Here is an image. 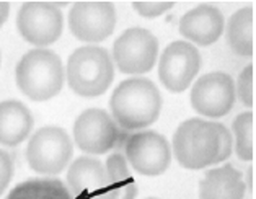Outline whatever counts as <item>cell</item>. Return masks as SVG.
Instances as JSON below:
<instances>
[{
	"instance_id": "cell-8",
	"label": "cell",
	"mask_w": 256,
	"mask_h": 199,
	"mask_svg": "<svg viewBox=\"0 0 256 199\" xmlns=\"http://www.w3.org/2000/svg\"><path fill=\"white\" fill-rule=\"evenodd\" d=\"M124 154L128 164L144 176H158L172 164L170 144L155 130H142L129 136L124 142Z\"/></svg>"
},
{
	"instance_id": "cell-1",
	"label": "cell",
	"mask_w": 256,
	"mask_h": 199,
	"mask_svg": "<svg viewBox=\"0 0 256 199\" xmlns=\"http://www.w3.org/2000/svg\"><path fill=\"white\" fill-rule=\"evenodd\" d=\"M114 122L124 130L144 129L158 120L162 95L152 80L128 78L116 86L110 100Z\"/></svg>"
},
{
	"instance_id": "cell-23",
	"label": "cell",
	"mask_w": 256,
	"mask_h": 199,
	"mask_svg": "<svg viewBox=\"0 0 256 199\" xmlns=\"http://www.w3.org/2000/svg\"><path fill=\"white\" fill-rule=\"evenodd\" d=\"M217 132H218V155L216 164H220V162L227 160L234 150V139L230 130L224 126V124L217 122Z\"/></svg>"
},
{
	"instance_id": "cell-28",
	"label": "cell",
	"mask_w": 256,
	"mask_h": 199,
	"mask_svg": "<svg viewBox=\"0 0 256 199\" xmlns=\"http://www.w3.org/2000/svg\"><path fill=\"white\" fill-rule=\"evenodd\" d=\"M0 59H2V58H0Z\"/></svg>"
},
{
	"instance_id": "cell-16",
	"label": "cell",
	"mask_w": 256,
	"mask_h": 199,
	"mask_svg": "<svg viewBox=\"0 0 256 199\" xmlns=\"http://www.w3.org/2000/svg\"><path fill=\"white\" fill-rule=\"evenodd\" d=\"M33 116L22 102L5 100L0 103V144L15 147L28 138Z\"/></svg>"
},
{
	"instance_id": "cell-26",
	"label": "cell",
	"mask_w": 256,
	"mask_h": 199,
	"mask_svg": "<svg viewBox=\"0 0 256 199\" xmlns=\"http://www.w3.org/2000/svg\"><path fill=\"white\" fill-rule=\"evenodd\" d=\"M248 184H250V190L253 191V168H250V180H248Z\"/></svg>"
},
{
	"instance_id": "cell-19",
	"label": "cell",
	"mask_w": 256,
	"mask_h": 199,
	"mask_svg": "<svg viewBox=\"0 0 256 199\" xmlns=\"http://www.w3.org/2000/svg\"><path fill=\"white\" fill-rule=\"evenodd\" d=\"M7 199H74L60 180L34 178L26 180L10 191Z\"/></svg>"
},
{
	"instance_id": "cell-27",
	"label": "cell",
	"mask_w": 256,
	"mask_h": 199,
	"mask_svg": "<svg viewBox=\"0 0 256 199\" xmlns=\"http://www.w3.org/2000/svg\"><path fill=\"white\" fill-rule=\"evenodd\" d=\"M147 199H157V198H147Z\"/></svg>"
},
{
	"instance_id": "cell-20",
	"label": "cell",
	"mask_w": 256,
	"mask_h": 199,
	"mask_svg": "<svg viewBox=\"0 0 256 199\" xmlns=\"http://www.w3.org/2000/svg\"><path fill=\"white\" fill-rule=\"evenodd\" d=\"M235 134V152L240 160L252 162L254 157V114L246 111L235 118L234 121Z\"/></svg>"
},
{
	"instance_id": "cell-5",
	"label": "cell",
	"mask_w": 256,
	"mask_h": 199,
	"mask_svg": "<svg viewBox=\"0 0 256 199\" xmlns=\"http://www.w3.org/2000/svg\"><path fill=\"white\" fill-rule=\"evenodd\" d=\"M72 142L62 128L46 126L36 130L26 147L31 170L40 175H58L72 158Z\"/></svg>"
},
{
	"instance_id": "cell-2",
	"label": "cell",
	"mask_w": 256,
	"mask_h": 199,
	"mask_svg": "<svg viewBox=\"0 0 256 199\" xmlns=\"http://www.w3.org/2000/svg\"><path fill=\"white\" fill-rule=\"evenodd\" d=\"M15 77L24 96L33 102H48L62 90L64 66L49 49H31L18 62Z\"/></svg>"
},
{
	"instance_id": "cell-3",
	"label": "cell",
	"mask_w": 256,
	"mask_h": 199,
	"mask_svg": "<svg viewBox=\"0 0 256 199\" xmlns=\"http://www.w3.org/2000/svg\"><path fill=\"white\" fill-rule=\"evenodd\" d=\"M67 84L80 96L95 98L110 88L114 66L106 49L84 46L76 49L67 60Z\"/></svg>"
},
{
	"instance_id": "cell-7",
	"label": "cell",
	"mask_w": 256,
	"mask_h": 199,
	"mask_svg": "<svg viewBox=\"0 0 256 199\" xmlns=\"http://www.w3.org/2000/svg\"><path fill=\"white\" fill-rule=\"evenodd\" d=\"M16 26L24 41L42 49L60 38L64 16L58 4L26 2L18 12Z\"/></svg>"
},
{
	"instance_id": "cell-17",
	"label": "cell",
	"mask_w": 256,
	"mask_h": 199,
	"mask_svg": "<svg viewBox=\"0 0 256 199\" xmlns=\"http://www.w3.org/2000/svg\"><path fill=\"white\" fill-rule=\"evenodd\" d=\"M227 41L230 49L242 56L252 58L254 52V10L253 7L240 8L230 16L227 24Z\"/></svg>"
},
{
	"instance_id": "cell-6",
	"label": "cell",
	"mask_w": 256,
	"mask_h": 199,
	"mask_svg": "<svg viewBox=\"0 0 256 199\" xmlns=\"http://www.w3.org/2000/svg\"><path fill=\"white\" fill-rule=\"evenodd\" d=\"M158 56V41L148 30L129 28L114 41L113 59L118 69L129 76H140L154 69Z\"/></svg>"
},
{
	"instance_id": "cell-14",
	"label": "cell",
	"mask_w": 256,
	"mask_h": 199,
	"mask_svg": "<svg viewBox=\"0 0 256 199\" xmlns=\"http://www.w3.org/2000/svg\"><path fill=\"white\" fill-rule=\"evenodd\" d=\"M224 28H226V20L222 12L209 4L191 8L180 20V33L183 34V38L192 41L198 46L214 44L222 36Z\"/></svg>"
},
{
	"instance_id": "cell-12",
	"label": "cell",
	"mask_w": 256,
	"mask_h": 199,
	"mask_svg": "<svg viewBox=\"0 0 256 199\" xmlns=\"http://www.w3.org/2000/svg\"><path fill=\"white\" fill-rule=\"evenodd\" d=\"M68 26L77 40L100 42L113 34L116 10L110 2H77L68 14Z\"/></svg>"
},
{
	"instance_id": "cell-21",
	"label": "cell",
	"mask_w": 256,
	"mask_h": 199,
	"mask_svg": "<svg viewBox=\"0 0 256 199\" xmlns=\"http://www.w3.org/2000/svg\"><path fill=\"white\" fill-rule=\"evenodd\" d=\"M235 95L238 96V100L246 108L254 106V67L253 64L246 66L238 76L236 86H235Z\"/></svg>"
},
{
	"instance_id": "cell-22",
	"label": "cell",
	"mask_w": 256,
	"mask_h": 199,
	"mask_svg": "<svg viewBox=\"0 0 256 199\" xmlns=\"http://www.w3.org/2000/svg\"><path fill=\"white\" fill-rule=\"evenodd\" d=\"M172 2H134L132 7L140 16L146 18H157L160 15H164L165 12L173 8Z\"/></svg>"
},
{
	"instance_id": "cell-25",
	"label": "cell",
	"mask_w": 256,
	"mask_h": 199,
	"mask_svg": "<svg viewBox=\"0 0 256 199\" xmlns=\"http://www.w3.org/2000/svg\"><path fill=\"white\" fill-rule=\"evenodd\" d=\"M8 14H10V4L0 2V26H2V24L7 22Z\"/></svg>"
},
{
	"instance_id": "cell-11",
	"label": "cell",
	"mask_w": 256,
	"mask_h": 199,
	"mask_svg": "<svg viewBox=\"0 0 256 199\" xmlns=\"http://www.w3.org/2000/svg\"><path fill=\"white\" fill-rule=\"evenodd\" d=\"M74 139L82 152L102 155L120 142V129L104 110L90 108L78 114L74 124Z\"/></svg>"
},
{
	"instance_id": "cell-15",
	"label": "cell",
	"mask_w": 256,
	"mask_h": 199,
	"mask_svg": "<svg viewBox=\"0 0 256 199\" xmlns=\"http://www.w3.org/2000/svg\"><path fill=\"white\" fill-rule=\"evenodd\" d=\"M246 184L242 173L232 165H222L206 172L199 183V199H243Z\"/></svg>"
},
{
	"instance_id": "cell-10",
	"label": "cell",
	"mask_w": 256,
	"mask_h": 199,
	"mask_svg": "<svg viewBox=\"0 0 256 199\" xmlns=\"http://www.w3.org/2000/svg\"><path fill=\"white\" fill-rule=\"evenodd\" d=\"M235 82L226 72H210L199 77L191 90V106L201 116L222 118L235 104Z\"/></svg>"
},
{
	"instance_id": "cell-4",
	"label": "cell",
	"mask_w": 256,
	"mask_h": 199,
	"mask_svg": "<svg viewBox=\"0 0 256 199\" xmlns=\"http://www.w3.org/2000/svg\"><path fill=\"white\" fill-rule=\"evenodd\" d=\"M173 152L183 168L201 170L214 165L218 155L217 122L199 118L181 122L173 136Z\"/></svg>"
},
{
	"instance_id": "cell-9",
	"label": "cell",
	"mask_w": 256,
	"mask_h": 199,
	"mask_svg": "<svg viewBox=\"0 0 256 199\" xmlns=\"http://www.w3.org/2000/svg\"><path fill=\"white\" fill-rule=\"evenodd\" d=\"M201 69V54L186 41H174L165 48L158 62V78L172 93L184 92Z\"/></svg>"
},
{
	"instance_id": "cell-24",
	"label": "cell",
	"mask_w": 256,
	"mask_h": 199,
	"mask_svg": "<svg viewBox=\"0 0 256 199\" xmlns=\"http://www.w3.org/2000/svg\"><path fill=\"white\" fill-rule=\"evenodd\" d=\"M12 176H14V162L7 152L0 148V196L10 184Z\"/></svg>"
},
{
	"instance_id": "cell-18",
	"label": "cell",
	"mask_w": 256,
	"mask_h": 199,
	"mask_svg": "<svg viewBox=\"0 0 256 199\" xmlns=\"http://www.w3.org/2000/svg\"><path fill=\"white\" fill-rule=\"evenodd\" d=\"M106 173L110 178L108 199H136L137 184L129 172V164L121 152L110 155L106 160Z\"/></svg>"
},
{
	"instance_id": "cell-13",
	"label": "cell",
	"mask_w": 256,
	"mask_h": 199,
	"mask_svg": "<svg viewBox=\"0 0 256 199\" xmlns=\"http://www.w3.org/2000/svg\"><path fill=\"white\" fill-rule=\"evenodd\" d=\"M67 184L74 199H108L110 178L96 158L78 157L67 172Z\"/></svg>"
}]
</instances>
